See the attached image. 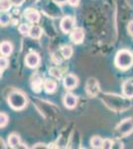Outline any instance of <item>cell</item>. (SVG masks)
I'll return each instance as SVG.
<instances>
[{
    "instance_id": "obj_22",
    "label": "cell",
    "mask_w": 133,
    "mask_h": 149,
    "mask_svg": "<svg viewBox=\"0 0 133 149\" xmlns=\"http://www.w3.org/2000/svg\"><path fill=\"white\" fill-rule=\"evenodd\" d=\"M113 146V141L111 140V139H104L103 140V144H102V148L104 149H110L112 148Z\"/></svg>"
},
{
    "instance_id": "obj_27",
    "label": "cell",
    "mask_w": 133,
    "mask_h": 149,
    "mask_svg": "<svg viewBox=\"0 0 133 149\" xmlns=\"http://www.w3.org/2000/svg\"><path fill=\"white\" fill-rule=\"evenodd\" d=\"M68 2L70 3V5H72V6H77V5L79 4V0H69Z\"/></svg>"
},
{
    "instance_id": "obj_16",
    "label": "cell",
    "mask_w": 133,
    "mask_h": 149,
    "mask_svg": "<svg viewBox=\"0 0 133 149\" xmlns=\"http://www.w3.org/2000/svg\"><path fill=\"white\" fill-rule=\"evenodd\" d=\"M102 144H103V140L100 136H93L91 139V145L93 148H102Z\"/></svg>"
},
{
    "instance_id": "obj_19",
    "label": "cell",
    "mask_w": 133,
    "mask_h": 149,
    "mask_svg": "<svg viewBox=\"0 0 133 149\" xmlns=\"http://www.w3.org/2000/svg\"><path fill=\"white\" fill-rule=\"evenodd\" d=\"M30 27L27 25V24H21L20 26H19V28H18V30H19V32L21 33V34H23V35H26V34H29V32H30Z\"/></svg>"
},
{
    "instance_id": "obj_5",
    "label": "cell",
    "mask_w": 133,
    "mask_h": 149,
    "mask_svg": "<svg viewBox=\"0 0 133 149\" xmlns=\"http://www.w3.org/2000/svg\"><path fill=\"white\" fill-rule=\"evenodd\" d=\"M25 62L29 68H36V67L40 64V57L37 53L31 52L26 56Z\"/></svg>"
},
{
    "instance_id": "obj_4",
    "label": "cell",
    "mask_w": 133,
    "mask_h": 149,
    "mask_svg": "<svg viewBox=\"0 0 133 149\" xmlns=\"http://www.w3.org/2000/svg\"><path fill=\"white\" fill-rule=\"evenodd\" d=\"M117 131L121 136H125L131 133L133 131V119H126V120L122 121L117 127Z\"/></svg>"
},
{
    "instance_id": "obj_8",
    "label": "cell",
    "mask_w": 133,
    "mask_h": 149,
    "mask_svg": "<svg viewBox=\"0 0 133 149\" xmlns=\"http://www.w3.org/2000/svg\"><path fill=\"white\" fill-rule=\"evenodd\" d=\"M78 103V97L72 93H67L64 97V104L68 109H74Z\"/></svg>"
},
{
    "instance_id": "obj_26",
    "label": "cell",
    "mask_w": 133,
    "mask_h": 149,
    "mask_svg": "<svg viewBox=\"0 0 133 149\" xmlns=\"http://www.w3.org/2000/svg\"><path fill=\"white\" fill-rule=\"evenodd\" d=\"M128 31L131 35H133V20L128 23Z\"/></svg>"
},
{
    "instance_id": "obj_9",
    "label": "cell",
    "mask_w": 133,
    "mask_h": 149,
    "mask_svg": "<svg viewBox=\"0 0 133 149\" xmlns=\"http://www.w3.org/2000/svg\"><path fill=\"white\" fill-rule=\"evenodd\" d=\"M84 38V33L81 28H76L71 34V39L76 44H79V43L83 42Z\"/></svg>"
},
{
    "instance_id": "obj_28",
    "label": "cell",
    "mask_w": 133,
    "mask_h": 149,
    "mask_svg": "<svg viewBox=\"0 0 133 149\" xmlns=\"http://www.w3.org/2000/svg\"><path fill=\"white\" fill-rule=\"evenodd\" d=\"M53 1L57 4H64V3H66V2L69 1V0H53Z\"/></svg>"
},
{
    "instance_id": "obj_1",
    "label": "cell",
    "mask_w": 133,
    "mask_h": 149,
    "mask_svg": "<svg viewBox=\"0 0 133 149\" xmlns=\"http://www.w3.org/2000/svg\"><path fill=\"white\" fill-rule=\"evenodd\" d=\"M133 64V56L127 50H121L115 56V66L121 70L129 69Z\"/></svg>"
},
{
    "instance_id": "obj_11",
    "label": "cell",
    "mask_w": 133,
    "mask_h": 149,
    "mask_svg": "<svg viewBox=\"0 0 133 149\" xmlns=\"http://www.w3.org/2000/svg\"><path fill=\"white\" fill-rule=\"evenodd\" d=\"M122 92L125 97L131 98L133 97V81H126L122 85Z\"/></svg>"
},
{
    "instance_id": "obj_21",
    "label": "cell",
    "mask_w": 133,
    "mask_h": 149,
    "mask_svg": "<svg viewBox=\"0 0 133 149\" xmlns=\"http://www.w3.org/2000/svg\"><path fill=\"white\" fill-rule=\"evenodd\" d=\"M10 20H11V17H10V15H8V14H3V15H1V25L2 26L7 25V24L10 22Z\"/></svg>"
},
{
    "instance_id": "obj_24",
    "label": "cell",
    "mask_w": 133,
    "mask_h": 149,
    "mask_svg": "<svg viewBox=\"0 0 133 149\" xmlns=\"http://www.w3.org/2000/svg\"><path fill=\"white\" fill-rule=\"evenodd\" d=\"M51 74H52L54 77H56V78H60V77H61V72H60L57 68H54V69L51 70Z\"/></svg>"
},
{
    "instance_id": "obj_15",
    "label": "cell",
    "mask_w": 133,
    "mask_h": 149,
    "mask_svg": "<svg viewBox=\"0 0 133 149\" xmlns=\"http://www.w3.org/2000/svg\"><path fill=\"white\" fill-rule=\"evenodd\" d=\"M44 88L47 93H54L56 91V88H57V83L53 80H47L44 83Z\"/></svg>"
},
{
    "instance_id": "obj_3",
    "label": "cell",
    "mask_w": 133,
    "mask_h": 149,
    "mask_svg": "<svg viewBox=\"0 0 133 149\" xmlns=\"http://www.w3.org/2000/svg\"><path fill=\"white\" fill-rule=\"evenodd\" d=\"M109 95L111 102L107 100L106 102H107L108 107H111L112 109H125L128 107H130V102L125 98H121L120 97H117V95Z\"/></svg>"
},
{
    "instance_id": "obj_25",
    "label": "cell",
    "mask_w": 133,
    "mask_h": 149,
    "mask_svg": "<svg viewBox=\"0 0 133 149\" xmlns=\"http://www.w3.org/2000/svg\"><path fill=\"white\" fill-rule=\"evenodd\" d=\"M24 1H25V0H11L12 4H13L14 6H21L24 3Z\"/></svg>"
},
{
    "instance_id": "obj_13",
    "label": "cell",
    "mask_w": 133,
    "mask_h": 149,
    "mask_svg": "<svg viewBox=\"0 0 133 149\" xmlns=\"http://www.w3.org/2000/svg\"><path fill=\"white\" fill-rule=\"evenodd\" d=\"M8 144L12 148H19L21 145L20 137L15 133L11 134V135H9V137H8Z\"/></svg>"
},
{
    "instance_id": "obj_2",
    "label": "cell",
    "mask_w": 133,
    "mask_h": 149,
    "mask_svg": "<svg viewBox=\"0 0 133 149\" xmlns=\"http://www.w3.org/2000/svg\"><path fill=\"white\" fill-rule=\"evenodd\" d=\"M8 102L10 107L15 110H20L24 109L27 104V98L23 93L14 91L8 97Z\"/></svg>"
},
{
    "instance_id": "obj_23",
    "label": "cell",
    "mask_w": 133,
    "mask_h": 149,
    "mask_svg": "<svg viewBox=\"0 0 133 149\" xmlns=\"http://www.w3.org/2000/svg\"><path fill=\"white\" fill-rule=\"evenodd\" d=\"M0 66H1V73H2V71L8 66V60L4 57L3 58L1 57V60H0Z\"/></svg>"
},
{
    "instance_id": "obj_6",
    "label": "cell",
    "mask_w": 133,
    "mask_h": 149,
    "mask_svg": "<svg viewBox=\"0 0 133 149\" xmlns=\"http://www.w3.org/2000/svg\"><path fill=\"white\" fill-rule=\"evenodd\" d=\"M74 19L70 16H67V17H64L61 21V28L63 30V32L65 33H69L72 31V27H74Z\"/></svg>"
},
{
    "instance_id": "obj_18",
    "label": "cell",
    "mask_w": 133,
    "mask_h": 149,
    "mask_svg": "<svg viewBox=\"0 0 133 149\" xmlns=\"http://www.w3.org/2000/svg\"><path fill=\"white\" fill-rule=\"evenodd\" d=\"M1 3H0V6H1V10L6 12L10 9V7L12 5L11 0H0Z\"/></svg>"
},
{
    "instance_id": "obj_12",
    "label": "cell",
    "mask_w": 133,
    "mask_h": 149,
    "mask_svg": "<svg viewBox=\"0 0 133 149\" xmlns=\"http://www.w3.org/2000/svg\"><path fill=\"white\" fill-rule=\"evenodd\" d=\"M0 51H1V55H3V56H10L12 51H13L12 44L9 42H3L0 46Z\"/></svg>"
},
{
    "instance_id": "obj_17",
    "label": "cell",
    "mask_w": 133,
    "mask_h": 149,
    "mask_svg": "<svg viewBox=\"0 0 133 149\" xmlns=\"http://www.w3.org/2000/svg\"><path fill=\"white\" fill-rule=\"evenodd\" d=\"M62 54L66 59H69V58L72 57V49L71 46H64L62 48Z\"/></svg>"
},
{
    "instance_id": "obj_10",
    "label": "cell",
    "mask_w": 133,
    "mask_h": 149,
    "mask_svg": "<svg viewBox=\"0 0 133 149\" xmlns=\"http://www.w3.org/2000/svg\"><path fill=\"white\" fill-rule=\"evenodd\" d=\"M25 17L27 18L30 22L37 23L38 21L40 20V14H39V12L37 10H35V9L29 8L25 12Z\"/></svg>"
},
{
    "instance_id": "obj_14",
    "label": "cell",
    "mask_w": 133,
    "mask_h": 149,
    "mask_svg": "<svg viewBox=\"0 0 133 149\" xmlns=\"http://www.w3.org/2000/svg\"><path fill=\"white\" fill-rule=\"evenodd\" d=\"M29 35H30V37L33 38V39H39L41 37V35H42V29H41L40 26L33 25L30 29Z\"/></svg>"
},
{
    "instance_id": "obj_7",
    "label": "cell",
    "mask_w": 133,
    "mask_h": 149,
    "mask_svg": "<svg viewBox=\"0 0 133 149\" xmlns=\"http://www.w3.org/2000/svg\"><path fill=\"white\" fill-rule=\"evenodd\" d=\"M64 86L68 90L75 88L78 86V78L76 76H74V74H68L64 79Z\"/></svg>"
},
{
    "instance_id": "obj_20",
    "label": "cell",
    "mask_w": 133,
    "mask_h": 149,
    "mask_svg": "<svg viewBox=\"0 0 133 149\" xmlns=\"http://www.w3.org/2000/svg\"><path fill=\"white\" fill-rule=\"evenodd\" d=\"M7 122H8V115L2 112L0 115V126L4 127L7 124Z\"/></svg>"
}]
</instances>
